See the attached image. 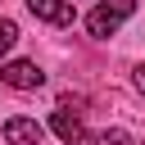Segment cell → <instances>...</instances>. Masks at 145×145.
Returning <instances> with one entry per match:
<instances>
[{
    "label": "cell",
    "mask_w": 145,
    "mask_h": 145,
    "mask_svg": "<svg viewBox=\"0 0 145 145\" xmlns=\"http://www.w3.org/2000/svg\"><path fill=\"white\" fill-rule=\"evenodd\" d=\"M0 82L14 91H36V86H45V72L32 59H14V63H0Z\"/></svg>",
    "instance_id": "2"
},
{
    "label": "cell",
    "mask_w": 145,
    "mask_h": 145,
    "mask_svg": "<svg viewBox=\"0 0 145 145\" xmlns=\"http://www.w3.org/2000/svg\"><path fill=\"white\" fill-rule=\"evenodd\" d=\"M14 41H18V23H14V18H0V63H5V54L14 50Z\"/></svg>",
    "instance_id": "6"
},
{
    "label": "cell",
    "mask_w": 145,
    "mask_h": 145,
    "mask_svg": "<svg viewBox=\"0 0 145 145\" xmlns=\"http://www.w3.org/2000/svg\"><path fill=\"white\" fill-rule=\"evenodd\" d=\"M41 122L36 118H9L5 122V145H41Z\"/></svg>",
    "instance_id": "5"
},
{
    "label": "cell",
    "mask_w": 145,
    "mask_h": 145,
    "mask_svg": "<svg viewBox=\"0 0 145 145\" xmlns=\"http://www.w3.org/2000/svg\"><path fill=\"white\" fill-rule=\"evenodd\" d=\"M95 145H136V140H131L122 127H113V131H100V136H95Z\"/></svg>",
    "instance_id": "7"
},
{
    "label": "cell",
    "mask_w": 145,
    "mask_h": 145,
    "mask_svg": "<svg viewBox=\"0 0 145 145\" xmlns=\"http://www.w3.org/2000/svg\"><path fill=\"white\" fill-rule=\"evenodd\" d=\"M131 86H136V91H140V95H145V63H140V68H136V72H131Z\"/></svg>",
    "instance_id": "8"
},
{
    "label": "cell",
    "mask_w": 145,
    "mask_h": 145,
    "mask_svg": "<svg viewBox=\"0 0 145 145\" xmlns=\"http://www.w3.org/2000/svg\"><path fill=\"white\" fill-rule=\"evenodd\" d=\"M131 14H136V0H104V5H95V9L86 14V32L104 41V36H113Z\"/></svg>",
    "instance_id": "1"
},
{
    "label": "cell",
    "mask_w": 145,
    "mask_h": 145,
    "mask_svg": "<svg viewBox=\"0 0 145 145\" xmlns=\"http://www.w3.org/2000/svg\"><path fill=\"white\" fill-rule=\"evenodd\" d=\"M27 9H32L36 18H45V23H54V27H68V23L77 18V9H72V0H27Z\"/></svg>",
    "instance_id": "4"
},
{
    "label": "cell",
    "mask_w": 145,
    "mask_h": 145,
    "mask_svg": "<svg viewBox=\"0 0 145 145\" xmlns=\"http://www.w3.org/2000/svg\"><path fill=\"white\" fill-rule=\"evenodd\" d=\"M50 131L63 140V145H77V140H86V127H82V113L77 109H68V100L50 113Z\"/></svg>",
    "instance_id": "3"
}]
</instances>
